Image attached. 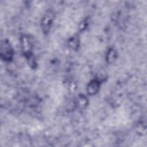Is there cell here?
<instances>
[{
    "instance_id": "5b68a950",
    "label": "cell",
    "mask_w": 147,
    "mask_h": 147,
    "mask_svg": "<svg viewBox=\"0 0 147 147\" xmlns=\"http://www.w3.org/2000/svg\"><path fill=\"white\" fill-rule=\"evenodd\" d=\"M116 51L113 48H110L106 54V60L109 63H111L116 59L117 57Z\"/></svg>"
},
{
    "instance_id": "7a4b0ae2",
    "label": "cell",
    "mask_w": 147,
    "mask_h": 147,
    "mask_svg": "<svg viewBox=\"0 0 147 147\" xmlns=\"http://www.w3.org/2000/svg\"><path fill=\"white\" fill-rule=\"evenodd\" d=\"M0 55L1 58L6 61H11L13 57L14 51L13 47L7 40H3L1 42Z\"/></svg>"
},
{
    "instance_id": "277c9868",
    "label": "cell",
    "mask_w": 147,
    "mask_h": 147,
    "mask_svg": "<svg viewBox=\"0 0 147 147\" xmlns=\"http://www.w3.org/2000/svg\"><path fill=\"white\" fill-rule=\"evenodd\" d=\"M100 83L98 79H94L91 80L87 85V91L90 95H94L96 94L100 88Z\"/></svg>"
},
{
    "instance_id": "3957f363",
    "label": "cell",
    "mask_w": 147,
    "mask_h": 147,
    "mask_svg": "<svg viewBox=\"0 0 147 147\" xmlns=\"http://www.w3.org/2000/svg\"><path fill=\"white\" fill-rule=\"evenodd\" d=\"M55 19V14L52 10L47 11L43 16L41 21V26L42 32L47 34L49 33Z\"/></svg>"
},
{
    "instance_id": "6da1fadb",
    "label": "cell",
    "mask_w": 147,
    "mask_h": 147,
    "mask_svg": "<svg viewBox=\"0 0 147 147\" xmlns=\"http://www.w3.org/2000/svg\"><path fill=\"white\" fill-rule=\"evenodd\" d=\"M21 47L24 55L29 61L30 65L34 64V59L32 55V43L29 37L24 36L21 38Z\"/></svg>"
},
{
    "instance_id": "8992f818",
    "label": "cell",
    "mask_w": 147,
    "mask_h": 147,
    "mask_svg": "<svg viewBox=\"0 0 147 147\" xmlns=\"http://www.w3.org/2000/svg\"><path fill=\"white\" fill-rule=\"evenodd\" d=\"M68 45L71 49L74 50H76L79 47L78 37L76 36L71 37L68 40Z\"/></svg>"
}]
</instances>
